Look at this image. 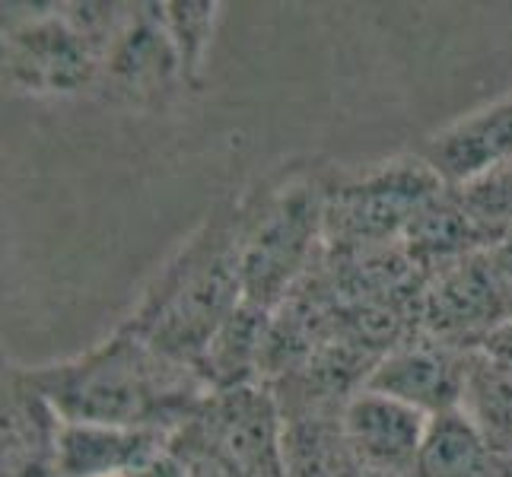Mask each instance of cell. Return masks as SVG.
Masks as SVG:
<instances>
[{
  "label": "cell",
  "instance_id": "obj_20",
  "mask_svg": "<svg viewBox=\"0 0 512 477\" xmlns=\"http://www.w3.org/2000/svg\"><path fill=\"white\" fill-rule=\"evenodd\" d=\"M487 255H490L493 271H497L500 284H503V290H506V296H509V303H512V233L493 242L490 249H487Z\"/></svg>",
  "mask_w": 512,
  "mask_h": 477
},
{
  "label": "cell",
  "instance_id": "obj_8",
  "mask_svg": "<svg viewBox=\"0 0 512 477\" xmlns=\"http://www.w3.org/2000/svg\"><path fill=\"white\" fill-rule=\"evenodd\" d=\"M341 423L347 443L369 477H414L417 458L427 439L430 417L388 395L360 388L344 411Z\"/></svg>",
  "mask_w": 512,
  "mask_h": 477
},
{
  "label": "cell",
  "instance_id": "obj_3",
  "mask_svg": "<svg viewBox=\"0 0 512 477\" xmlns=\"http://www.w3.org/2000/svg\"><path fill=\"white\" fill-rule=\"evenodd\" d=\"M334 175L293 169L236 201V249L245 303L274 312L325 252Z\"/></svg>",
  "mask_w": 512,
  "mask_h": 477
},
{
  "label": "cell",
  "instance_id": "obj_15",
  "mask_svg": "<svg viewBox=\"0 0 512 477\" xmlns=\"http://www.w3.org/2000/svg\"><path fill=\"white\" fill-rule=\"evenodd\" d=\"M414 477H512V462L462 411H449L430 420Z\"/></svg>",
  "mask_w": 512,
  "mask_h": 477
},
{
  "label": "cell",
  "instance_id": "obj_13",
  "mask_svg": "<svg viewBox=\"0 0 512 477\" xmlns=\"http://www.w3.org/2000/svg\"><path fill=\"white\" fill-rule=\"evenodd\" d=\"M493 242L497 239L468 214L458 191L446 188L414 217L401 245L408 258L417 264V271L427 277L430 271L443 268L449 261H458L474 252H487Z\"/></svg>",
  "mask_w": 512,
  "mask_h": 477
},
{
  "label": "cell",
  "instance_id": "obj_18",
  "mask_svg": "<svg viewBox=\"0 0 512 477\" xmlns=\"http://www.w3.org/2000/svg\"><path fill=\"white\" fill-rule=\"evenodd\" d=\"M468 214L478 220L493 239L512 233V163L481 175L478 182L455 188Z\"/></svg>",
  "mask_w": 512,
  "mask_h": 477
},
{
  "label": "cell",
  "instance_id": "obj_11",
  "mask_svg": "<svg viewBox=\"0 0 512 477\" xmlns=\"http://www.w3.org/2000/svg\"><path fill=\"white\" fill-rule=\"evenodd\" d=\"M61 414L32 385L26 369L4 373V477H55Z\"/></svg>",
  "mask_w": 512,
  "mask_h": 477
},
{
  "label": "cell",
  "instance_id": "obj_1",
  "mask_svg": "<svg viewBox=\"0 0 512 477\" xmlns=\"http://www.w3.org/2000/svg\"><path fill=\"white\" fill-rule=\"evenodd\" d=\"M64 423L175 433L210 395L194 366L175 363L121 325L109 341L51 366L26 369Z\"/></svg>",
  "mask_w": 512,
  "mask_h": 477
},
{
  "label": "cell",
  "instance_id": "obj_14",
  "mask_svg": "<svg viewBox=\"0 0 512 477\" xmlns=\"http://www.w3.org/2000/svg\"><path fill=\"white\" fill-rule=\"evenodd\" d=\"M280 477H369L347 443L341 411L284 417Z\"/></svg>",
  "mask_w": 512,
  "mask_h": 477
},
{
  "label": "cell",
  "instance_id": "obj_19",
  "mask_svg": "<svg viewBox=\"0 0 512 477\" xmlns=\"http://www.w3.org/2000/svg\"><path fill=\"white\" fill-rule=\"evenodd\" d=\"M474 353H484V357H490V360L512 366V315L506 318L503 325L493 328L487 338H484V344L474 350Z\"/></svg>",
  "mask_w": 512,
  "mask_h": 477
},
{
  "label": "cell",
  "instance_id": "obj_17",
  "mask_svg": "<svg viewBox=\"0 0 512 477\" xmlns=\"http://www.w3.org/2000/svg\"><path fill=\"white\" fill-rule=\"evenodd\" d=\"M217 16L220 4H163V23L175 45V55H179L182 80L188 86L201 83Z\"/></svg>",
  "mask_w": 512,
  "mask_h": 477
},
{
  "label": "cell",
  "instance_id": "obj_5",
  "mask_svg": "<svg viewBox=\"0 0 512 477\" xmlns=\"http://www.w3.org/2000/svg\"><path fill=\"white\" fill-rule=\"evenodd\" d=\"M449 185L417 156H395L357 175H334L325 210L328 249L401 245L414 217Z\"/></svg>",
  "mask_w": 512,
  "mask_h": 477
},
{
  "label": "cell",
  "instance_id": "obj_10",
  "mask_svg": "<svg viewBox=\"0 0 512 477\" xmlns=\"http://www.w3.org/2000/svg\"><path fill=\"white\" fill-rule=\"evenodd\" d=\"M172 433L64 423L55 477H137L169 452Z\"/></svg>",
  "mask_w": 512,
  "mask_h": 477
},
{
  "label": "cell",
  "instance_id": "obj_6",
  "mask_svg": "<svg viewBox=\"0 0 512 477\" xmlns=\"http://www.w3.org/2000/svg\"><path fill=\"white\" fill-rule=\"evenodd\" d=\"M509 315L512 303L487 252L449 261L423 277L417 331L439 344L474 353Z\"/></svg>",
  "mask_w": 512,
  "mask_h": 477
},
{
  "label": "cell",
  "instance_id": "obj_2",
  "mask_svg": "<svg viewBox=\"0 0 512 477\" xmlns=\"http://www.w3.org/2000/svg\"><path fill=\"white\" fill-rule=\"evenodd\" d=\"M242 303L233 204L214 210V217H207L166 268H160L125 328L163 357L198 369L210 341Z\"/></svg>",
  "mask_w": 512,
  "mask_h": 477
},
{
  "label": "cell",
  "instance_id": "obj_12",
  "mask_svg": "<svg viewBox=\"0 0 512 477\" xmlns=\"http://www.w3.org/2000/svg\"><path fill=\"white\" fill-rule=\"evenodd\" d=\"M102 74L115 90L137 99L182 80V64L163 23V7H131L128 20L105 51Z\"/></svg>",
  "mask_w": 512,
  "mask_h": 477
},
{
  "label": "cell",
  "instance_id": "obj_7",
  "mask_svg": "<svg viewBox=\"0 0 512 477\" xmlns=\"http://www.w3.org/2000/svg\"><path fill=\"white\" fill-rule=\"evenodd\" d=\"M468 357L471 353L439 344L417 331L373 366L366 388L401 404H411L414 411L433 420L462 408Z\"/></svg>",
  "mask_w": 512,
  "mask_h": 477
},
{
  "label": "cell",
  "instance_id": "obj_16",
  "mask_svg": "<svg viewBox=\"0 0 512 477\" xmlns=\"http://www.w3.org/2000/svg\"><path fill=\"white\" fill-rule=\"evenodd\" d=\"M462 411L481 436L512 462V366L471 353L462 392Z\"/></svg>",
  "mask_w": 512,
  "mask_h": 477
},
{
  "label": "cell",
  "instance_id": "obj_9",
  "mask_svg": "<svg viewBox=\"0 0 512 477\" xmlns=\"http://www.w3.org/2000/svg\"><path fill=\"white\" fill-rule=\"evenodd\" d=\"M420 156L449 188H465L481 175L512 163V93L462 115L427 137Z\"/></svg>",
  "mask_w": 512,
  "mask_h": 477
},
{
  "label": "cell",
  "instance_id": "obj_4",
  "mask_svg": "<svg viewBox=\"0 0 512 477\" xmlns=\"http://www.w3.org/2000/svg\"><path fill=\"white\" fill-rule=\"evenodd\" d=\"M70 13H39L4 32V74L32 96H67L102 74L105 51L128 13L77 4Z\"/></svg>",
  "mask_w": 512,
  "mask_h": 477
}]
</instances>
